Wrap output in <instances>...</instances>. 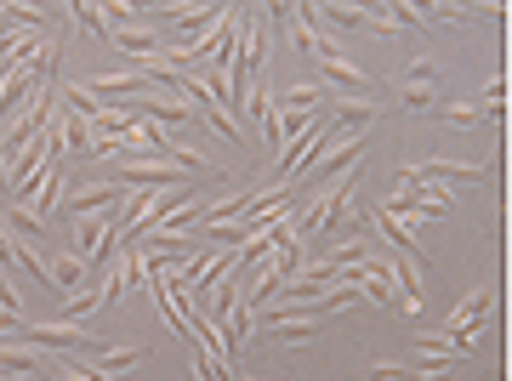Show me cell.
<instances>
[{"label":"cell","instance_id":"obj_1","mask_svg":"<svg viewBox=\"0 0 512 381\" xmlns=\"http://www.w3.org/2000/svg\"><path fill=\"white\" fill-rule=\"evenodd\" d=\"M399 182H421V188H484L490 165L484 160H416L399 171Z\"/></svg>","mask_w":512,"mask_h":381},{"label":"cell","instance_id":"obj_2","mask_svg":"<svg viewBox=\"0 0 512 381\" xmlns=\"http://www.w3.org/2000/svg\"><path fill=\"white\" fill-rule=\"evenodd\" d=\"M359 154H365V143H359V137H348V143H336V154H325V160H308V194H302V200L325 194L330 182H342L353 165H359Z\"/></svg>","mask_w":512,"mask_h":381},{"label":"cell","instance_id":"obj_3","mask_svg":"<svg viewBox=\"0 0 512 381\" xmlns=\"http://www.w3.org/2000/svg\"><path fill=\"white\" fill-rule=\"evenodd\" d=\"M126 194H131L126 182L109 177V182H86V188H74L63 205H69L74 217H97V211H120V205H126Z\"/></svg>","mask_w":512,"mask_h":381},{"label":"cell","instance_id":"obj_4","mask_svg":"<svg viewBox=\"0 0 512 381\" xmlns=\"http://www.w3.org/2000/svg\"><path fill=\"white\" fill-rule=\"evenodd\" d=\"M86 91H92L97 103L109 109V103H131V97H143V91H154V86H148L143 69H120V74H97Z\"/></svg>","mask_w":512,"mask_h":381},{"label":"cell","instance_id":"obj_5","mask_svg":"<svg viewBox=\"0 0 512 381\" xmlns=\"http://www.w3.org/2000/svg\"><path fill=\"white\" fill-rule=\"evenodd\" d=\"M74 364H86V370H97V376H109V381H120V376H131V370H137V364H143V353H137V347H86V353H80V359Z\"/></svg>","mask_w":512,"mask_h":381},{"label":"cell","instance_id":"obj_6","mask_svg":"<svg viewBox=\"0 0 512 381\" xmlns=\"http://www.w3.org/2000/svg\"><path fill=\"white\" fill-rule=\"evenodd\" d=\"M46 370H52V353H40V347H18V342H0V376L29 381V376H46Z\"/></svg>","mask_w":512,"mask_h":381},{"label":"cell","instance_id":"obj_7","mask_svg":"<svg viewBox=\"0 0 512 381\" xmlns=\"http://www.w3.org/2000/svg\"><path fill=\"white\" fill-rule=\"evenodd\" d=\"M387 273H393V291H399L404 313H421V268L404 251H387Z\"/></svg>","mask_w":512,"mask_h":381},{"label":"cell","instance_id":"obj_8","mask_svg":"<svg viewBox=\"0 0 512 381\" xmlns=\"http://www.w3.org/2000/svg\"><path fill=\"white\" fill-rule=\"evenodd\" d=\"M262 330L274 336V342H308V336H319V319H308V313H274L262 308Z\"/></svg>","mask_w":512,"mask_h":381},{"label":"cell","instance_id":"obj_9","mask_svg":"<svg viewBox=\"0 0 512 381\" xmlns=\"http://www.w3.org/2000/svg\"><path fill=\"white\" fill-rule=\"evenodd\" d=\"M319 80H325V86H336V91H348V97H370V91H376V80H370L365 69H353L348 57H330V63H319Z\"/></svg>","mask_w":512,"mask_h":381},{"label":"cell","instance_id":"obj_10","mask_svg":"<svg viewBox=\"0 0 512 381\" xmlns=\"http://www.w3.org/2000/svg\"><path fill=\"white\" fill-rule=\"evenodd\" d=\"M165 18H177V46H183V35L217 29V23H222V6H165ZM177 46H171V52H177Z\"/></svg>","mask_w":512,"mask_h":381},{"label":"cell","instance_id":"obj_11","mask_svg":"<svg viewBox=\"0 0 512 381\" xmlns=\"http://www.w3.org/2000/svg\"><path fill=\"white\" fill-rule=\"evenodd\" d=\"M109 40L120 46L126 57H137V63H148V57H160L165 46H160V35L148 29V23H137V29H109Z\"/></svg>","mask_w":512,"mask_h":381},{"label":"cell","instance_id":"obj_12","mask_svg":"<svg viewBox=\"0 0 512 381\" xmlns=\"http://www.w3.org/2000/svg\"><path fill=\"white\" fill-rule=\"evenodd\" d=\"M0 228L12 239H23V245H40V239H46V222H40L29 205H6V211H0Z\"/></svg>","mask_w":512,"mask_h":381},{"label":"cell","instance_id":"obj_13","mask_svg":"<svg viewBox=\"0 0 512 381\" xmlns=\"http://www.w3.org/2000/svg\"><path fill=\"white\" fill-rule=\"evenodd\" d=\"M313 103H319V109L330 103V91L319 86V80H302V86H285V91L274 97V109H291V114H313Z\"/></svg>","mask_w":512,"mask_h":381},{"label":"cell","instance_id":"obj_14","mask_svg":"<svg viewBox=\"0 0 512 381\" xmlns=\"http://www.w3.org/2000/svg\"><path fill=\"white\" fill-rule=\"evenodd\" d=\"M330 109H336V114H330V126H342L348 137H353L359 126H370L376 114H382V109H370L365 97H330Z\"/></svg>","mask_w":512,"mask_h":381},{"label":"cell","instance_id":"obj_15","mask_svg":"<svg viewBox=\"0 0 512 381\" xmlns=\"http://www.w3.org/2000/svg\"><path fill=\"white\" fill-rule=\"evenodd\" d=\"M46 273H52V291H80L86 285V262L80 256H57V262H46Z\"/></svg>","mask_w":512,"mask_h":381},{"label":"cell","instance_id":"obj_16","mask_svg":"<svg viewBox=\"0 0 512 381\" xmlns=\"http://www.w3.org/2000/svg\"><path fill=\"white\" fill-rule=\"evenodd\" d=\"M57 194H63V171L52 165V171H46V182L35 188V200H29V211H35V217L46 222V217H52V205H57Z\"/></svg>","mask_w":512,"mask_h":381},{"label":"cell","instance_id":"obj_17","mask_svg":"<svg viewBox=\"0 0 512 381\" xmlns=\"http://www.w3.org/2000/svg\"><path fill=\"white\" fill-rule=\"evenodd\" d=\"M319 18H330L336 29H365V6H313Z\"/></svg>","mask_w":512,"mask_h":381},{"label":"cell","instance_id":"obj_18","mask_svg":"<svg viewBox=\"0 0 512 381\" xmlns=\"http://www.w3.org/2000/svg\"><path fill=\"white\" fill-rule=\"evenodd\" d=\"M393 91H399V103H404V109H427V114L439 109V97H433V86H393Z\"/></svg>","mask_w":512,"mask_h":381},{"label":"cell","instance_id":"obj_19","mask_svg":"<svg viewBox=\"0 0 512 381\" xmlns=\"http://www.w3.org/2000/svg\"><path fill=\"white\" fill-rule=\"evenodd\" d=\"M103 308V291H86V296H74L69 308H63V325H74V319H86V313Z\"/></svg>","mask_w":512,"mask_h":381},{"label":"cell","instance_id":"obj_20","mask_svg":"<svg viewBox=\"0 0 512 381\" xmlns=\"http://www.w3.org/2000/svg\"><path fill=\"white\" fill-rule=\"evenodd\" d=\"M69 18L80 23V29H92V35H109V23H103V12H97V6H69Z\"/></svg>","mask_w":512,"mask_h":381},{"label":"cell","instance_id":"obj_21","mask_svg":"<svg viewBox=\"0 0 512 381\" xmlns=\"http://www.w3.org/2000/svg\"><path fill=\"white\" fill-rule=\"evenodd\" d=\"M416 364H370V381H410Z\"/></svg>","mask_w":512,"mask_h":381},{"label":"cell","instance_id":"obj_22","mask_svg":"<svg viewBox=\"0 0 512 381\" xmlns=\"http://www.w3.org/2000/svg\"><path fill=\"white\" fill-rule=\"evenodd\" d=\"M433 80H439V69H433V63L421 57V63H410V74H404L399 86H433Z\"/></svg>","mask_w":512,"mask_h":381}]
</instances>
